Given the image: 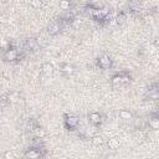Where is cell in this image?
Instances as JSON below:
<instances>
[{
  "label": "cell",
  "mask_w": 159,
  "mask_h": 159,
  "mask_svg": "<svg viewBox=\"0 0 159 159\" xmlns=\"http://www.w3.org/2000/svg\"><path fill=\"white\" fill-rule=\"evenodd\" d=\"M124 19H125V16H124L123 14H120V15L117 16V22H118V24H122V22L124 21Z\"/></svg>",
  "instance_id": "44dd1931"
},
{
  "label": "cell",
  "mask_w": 159,
  "mask_h": 159,
  "mask_svg": "<svg viewBox=\"0 0 159 159\" xmlns=\"http://www.w3.org/2000/svg\"><path fill=\"white\" fill-rule=\"evenodd\" d=\"M111 82H112L113 86H120V84L123 83V77H122V75H116V76H113L112 80H111Z\"/></svg>",
  "instance_id": "2e32d148"
},
{
  "label": "cell",
  "mask_w": 159,
  "mask_h": 159,
  "mask_svg": "<svg viewBox=\"0 0 159 159\" xmlns=\"http://www.w3.org/2000/svg\"><path fill=\"white\" fill-rule=\"evenodd\" d=\"M91 7L92 9H102L103 7V4L102 2H94V4L91 5Z\"/></svg>",
  "instance_id": "ffe728a7"
},
{
  "label": "cell",
  "mask_w": 159,
  "mask_h": 159,
  "mask_svg": "<svg viewBox=\"0 0 159 159\" xmlns=\"http://www.w3.org/2000/svg\"><path fill=\"white\" fill-rule=\"evenodd\" d=\"M88 119H89V123H92L93 125H98L102 123V114L98 113V112H91L88 114Z\"/></svg>",
  "instance_id": "277c9868"
},
{
  "label": "cell",
  "mask_w": 159,
  "mask_h": 159,
  "mask_svg": "<svg viewBox=\"0 0 159 159\" xmlns=\"http://www.w3.org/2000/svg\"><path fill=\"white\" fill-rule=\"evenodd\" d=\"M118 116L123 120H130L133 118V113L130 111H128V109H120L119 113H118Z\"/></svg>",
  "instance_id": "30bf717a"
},
{
  "label": "cell",
  "mask_w": 159,
  "mask_h": 159,
  "mask_svg": "<svg viewBox=\"0 0 159 159\" xmlns=\"http://www.w3.org/2000/svg\"><path fill=\"white\" fill-rule=\"evenodd\" d=\"M91 142H92L93 145L99 147V145H102V144L104 143V138H103L102 135H99V134H93V135L91 137Z\"/></svg>",
  "instance_id": "4fadbf2b"
},
{
  "label": "cell",
  "mask_w": 159,
  "mask_h": 159,
  "mask_svg": "<svg viewBox=\"0 0 159 159\" xmlns=\"http://www.w3.org/2000/svg\"><path fill=\"white\" fill-rule=\"evenodd\" d=\"M98 66L101 68H103V70H108L112 66V58L108 55H102L98 58Z\"/></svg>",
  "instance_id": "3957f363"
},
{
  "label": "cell",
  "mask_w": 159,
  "mask_h": 159,
  "mask_svg": "<svg viewBox=\"0 0 159 159\" xmlns=\"http://www.w3.org/2000/svg\"><path fill=\"white\" fill-rule=\"evenodd\" d=\"M149 127L153 130H158L159 129V118H158V116H153L149 119Z\"/></svg>",
  "instance_id": "9a60e30c"
},
{
  "label": "cell",
  "mask_w": 159,
  "mask_h": 159,
  "mask_svg": "<svg viewBox=\"0 0 159 159\" xmlns=\"http://www.w3.org/2000/svg\"><path fill=\"white\" fill-rule=\"evenodd\" d=\"M42 4H43L42 0H30V5L34 9H40L42 6Z\"/></svg>",
  "instance_id": "ac0fdd59"
},
{
  "label": "cell",
  "mask_w": 159,
  "mask_h": 159,
  "mask_svg": "<svg viewBox=\"0 0 159 159\" xmlns=\"http://www.w3.org/2000/svg\"><path fill=\"white\" fill-rule=\"evenodd\" d=\"M41 71H42V73H43V75H46V76H51V75L53 73V71H55V67H53V65H52V63L46 62V63H43V65H42Z\"/></svg>",
  "instance_id": "52a82bcc"
},
{
  "label": "cell",
  "mask_w": 159,
  "mask_h": 159,
  "mask_svg": "<svg viewBox=\"0 0 159 159\" xmlns=\"http://www.w3.org/2000/svg\"><path fill=\"white\" fill-rule=\"evenodd\" d=\"M6 98L9 103H17L20 101V94L17 92H10L6 94Z\"/></svg>",
  "instance_id": "8fae6325"
},
{
  "label": "cell",
  "mask_w": 159,
  "mask_h": 159,
  "mask_svg": "<svg viewBox=\"0 0 159 159\" xmlns=\"http://www.w3.org/2000/svg\"><path fill=\"white\" fill-rule=\"evenodd\" d=\"M19 58V52L16 48H7L4 53V60L5 61H9V62H12V61H16Z\"/></svg>",
  "instance_id": "7a4b0ae2"
},
{
  "label": "cell",
  "mask_w": 159,
  "mask_h": 159,
  "mask_svg": "<svg viewBox=\"0 0 159 159\" xmlns=\"http://www.w3.org/2000/svg\"><path fill=\"white\" fill-rule=\"evenodd\" d=\"M24 155L26 158H30V159H36V158H40L41 157V153L39 150V148H31V149L26 150Z\"/></svg>",
  "instance_id": "8992f818"
},
{
  "label": "cell",
  "mask_w": 159,
  "mask_h": 159,
  "mask_svg": "<svg viewBox=\"0 0 159 159\" xmlns=\"http://www.w3.org/2000/svg\"><path fill=\"white\" fill-rule=\"evenodd\" d=\"M147 22H149V24H153V22H154V17H153L152 15L147 16Z\"/></svg>",
  "instance_id": "603a6c76"
},
{
  "label": "cell",
  "mask_w": 159,
  "mask_h": 159,
  "mask_svg": "<svg viewBox=\"0 0 159 159\" xmlns=\"http://www.w3.org/2000/svg\"><path fill=\"white\" fill-rule=\"evenodd\" d=\"M158 97H159V94H158L157 89H154V93L149 94V98H150V99H158Z\"/></svg>",
  "instance_id": "7402d4cb"
},
{
  "label": "cell",
  "mask_w": 159,
  "mask_h": 159,
  "mask_svg": "<svg viewBox=\"0 0 159 159\" xmlns=\"http://www.w3.org/2000/svg\"><path fill=\"white\" fill-rule=\"evenodd\" d=\"M107 147H108L111 150H117V149H119V147H120V142H119V139L116 138V137L109 138V139H107Z\"/></svg>",
  "instance_id": "5b68a950"
},
{
  "label": "cell",
  "mask_w": 159,
  "mask_h": 159,
  "mask_svg": "<svg viewBox=\"0 0 159 159\" xmlns=\"http://www.w3.org/2000/svg\"><path fill=\"white\" fill-rule=\"evenodd\" d=\"M60 70H61V72L65 73L66 76H71V75L75 73V67H73L72 65H70V63H65V65H62Z\"/></svg>",
  "instance_id": "ba28073f"
},
{
  "label": "cell",
  "mask_w": 159,
  "mask_h": 159,
  "mask_svg": "<svg viewBox=\"0 0 159 159\" xmlns=\"http://www.w3.org/2000/svg\"><path fill=\"white\" fill-rule=\"evenodd\" d=\"M32 132H34V135L36 137V138H39V139H41V138H43L45 135H46V130L42 128V127H34L32 128Z\"/></svg>",
  "instance_id": "7c38bea8"
},
{
  "label": "cell",
  "mask_w": 159,
  "mask_h": 159,
  "mask_svg": "<svg viewBox=\"0 0 159 159\" xmlns=\"http://www.w3.org/2000/svg\"><path fill=\"white\" fill-rule=\"evenodd\" d=\"M4 158H5V159H14V158H15V153L9 149V150L4 152Z\"/></svg>",
  "instance_id": "d6986e66"
},
{
  "label": "cell",
  "mask_w": 159,
  "mask_h": 159,
  "mask_svg": "<svg viewBox=\"0 0 159 159\" xmlns=\"http://www.w3.org/2000/svg\"><path fill=\"white\" fill-rule=\"evenodd\" d=\"M26 47L30 48V50H32V51H36V50L39 48V42H37V40L34 39V37L27 39V40H26Z\"/></svg>",
  "instance_id": "9c48e42d"
},
{
  "label": "cell",
  "mask_w": 159,
  "mask_h": 159,
  "mask_svg": "<svg viewBox=\"0 0 159 159\" xmlns=\"http://www.w3.org/2000/svg\"><path fill=\"white\" fill-rule=\"evenodd\" d=\"M78 124H80V119H78V117H76V116H66V119H65V125H66V128H68V129H75V128H77L78 127Z\"/></svg>",
  "instance_id": "6da1fadb"
},
{
  "label": "cell",
  "mask_w": 159,
  "mask_h": 159,
  "mask_svg": "<svg viewBox=\"0 0 159 159\" xmlns=\"http://www.w3.org/2000/svg\"><path fill=\"white\" fill-rule=\"evenodd\" d=\"M60 30H61V27H60V25L57 24V22H53V24H51L50 26H48V29H47V32L50 34V35H56V34H58L60 32Z\"/></svg>",
  "instance_id": "5bb4252c"
},
{
  "label": "cell",
  "mask_w": 159,
  "mask_h": 159,
  "mask_svg": "<svg viewBox=\"0 0 159 159\" xmlns=\"http://www.w3.org/2000/svg\"><path fill=\"white\" fill-rule=\"evenodd\" d=\"M58 6H60V9L61 10H70V7H71V1L70 0H61L60 1V4H58Z\"/></svg>",
  "instance_id": "e0dca14e"
}]
</instances>
